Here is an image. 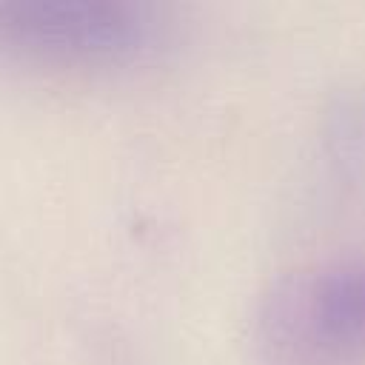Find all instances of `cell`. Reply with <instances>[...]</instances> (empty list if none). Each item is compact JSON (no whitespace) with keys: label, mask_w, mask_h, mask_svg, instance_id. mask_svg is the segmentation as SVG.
Returning a JSON list of instances; mask_svg holds the SVG:
<instances>
[{"label":"cell","mask_w":365,"mask_h":365,"mask_svg":"<svg viewBox=\"0 0 365 365\" xmlns=\"http://www.w3.org/2000/svg\"><path fill=\"white\" fill-rule=\"evenodd\" d=\"M257 342L268 365H342L365 351V257L277 279L257 314Z\"/></svg>","instance_id":"obj_1"},{"label":"cell","mask_w":365,"mask_h":365,"mask_svg":"<svg viewBox=\"0 0 365 365\" xmlns=\"http://www.w3.org/2000/svg\"><path fill=\"white\" fill-rule=\"evenodd\" d=\"M163 37L160 14L137 3L14 0L0 3V46L40 63L117 66L140 60Z\"/></svg>","instance_id":"obj_2"},{"label":"cell","mask_w":365,"mask_h":365,"mask_svg":"<svg viewBox=\"0 0 365 365\" xmlns=\"http://www.w3.org/2000/svg\"><path fill=\"white\" fill-rule=\"evenodd\" d=\"M334 137L339 143L342 163L365 174V88L356 91L336 114Z\"/></svg>","instance_id":"obj_3"}]
</instances>
